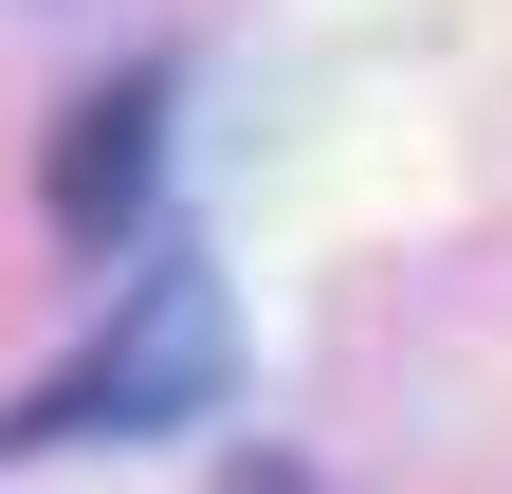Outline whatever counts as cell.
<instances>
[{
	"label": "cell",
	"instance_id": "obj_2",
	"mask_svg": "<svg viewBox=\"0 0 512 494\" xmlns=\"http://www.w3.org/2000/svg\"><path fill=\"white\" fill-rule=\"evenodd\" d=\"M165 110H183V74L147 55V74H110V92L74 110V129H55V238H92V257H110V238L147 220V165H165Z\"/></svg>",
	"mask_w": 512,
	"mask_h": 494
},
{
	"label": "cell",
	"instance_id": "obj_1",
	"mask_svg": "<svg viewBox=\"0 0 512 494\" xmlns=\"http://www.w3.org/2000/svg\"><path fill=\"white\" fill-rule=\"evenodd\" d=\"M238 385V312H220V275L202 257H147L128 275V312L55 366V385L0 421V458H74V440H183V421H220Z\"/></svg>",
	"mask_w": 512,
	"mask_h": 494
}]
</instances>
